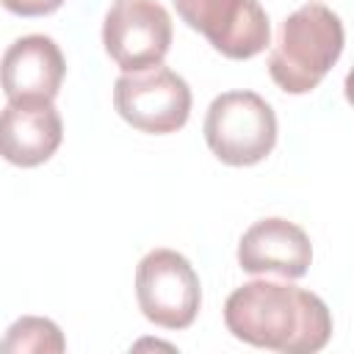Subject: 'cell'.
<instances>
[{
    "instance_id": "obj_1",
    "label": "cell",
    "mask_w": 354,
    "mask_h": 354,
    "mask_svg": "<svg viewBox=\"0 0 354 354\" xmlns=\"http://www.w3.org/2000/svg\"><path fill=\"white\" fill-rule=\"evenodd\" d=\"M232 337L279 354H315L332 337V313L321 296L290 282L252 279L224 301Z\"/></svg>"
},
{
    "instance_id": "obj_2",
    "label": "cell",
    "mask_w": 354,
    "mask_h": 354,
    "mask_svg": "<svg viewBox=\"0 0 354 354\" xmlns=\"http://www.w3.org/2000/svg\"><path fill=\"white\" fill-rule=\"evenodd\" d=\"M343 44L340 17L324 3H304L285 17L268 55V75L285 94H310L337 64Z\"/></svg>"
},
{
    "instance_id": "obj_3",
    "label": "cell",
    "mask_w": 354,
    "mask_h": 354,
    "mask_svg": "<svg viewBox=\"0 0 354 354\" xmlns=\"http://www.w3.org/2000/svg\"><path fill=\"white\" fill-rule=\"evenodd\" d=\"M202 133L221 163L254 166L266 160L277 144V116L254 91H224L210 102Z\"/></svg>"
},
{
    "instance_id": "obj_4",
    "label": "cell",
    "mask_w": 354,
    "mask_h": 354,
    "mask_svg": "<svg viewBox=\"0 0 354 354\" xmlns=\"http://www.w3.org/2000/svg\"><path fill=\"white\" fill-rule=\"evenodd\" d=\"M191 88L183 75L158 64L141 72H124L113 83V108L136 130L169 136L185 127L191 116Z\"/></svg>"
},
{
    "instance_id": "obj_5",
    "label": "cell",
    "mask_w": 354,
    "mask_h": 354,
    "mask_svg": "<svg viewBox=\"0 0 354 354\" xmlns=\"http://www.w3.org/2000/svg\"><path fill=\"white\" fill-rule=\"evenodd\" d=\"M136 299L147 321L163 329H188L202 304L199 274L174 249H152L136 266Z\"/></svg>"
},
{
    "instance_id": "obj_6",
    "label": "cell",
    "mask_w": 354,
    "mask_h": 354,
    "mask_svg": "<svg viewBox=\"0 0 354 354\" xmlns=\"http://www.w3.org/2000/svg\"><path fill=\"white\" fill-rule=\"evenodd\" d=\"M177 17L232 61L260 55L271 44V22L257 0H171Z\"/></svg>"
},
{
    "instance_id": "obj_7",
    "label": "cell",
    "mask_w": 354,
    "mask_h": 354,
    "mask_svg": "<svg viewBox=\"0 0 354 354\" xmlns=\"http://www.w3.org/2000/svg\"><path fill=\"white\" fill-rule=\"evenodd\" d=\"M171 36V17L158 0H113L102 22L105 53L122 72L163 64Z\"/></svg>"
},
{
    "instance_id": "obj_8",
    "label": "cell",
    "mask_w": 354,
    "mask_h": 354,
    "mask_svg": "<svg viewBox=\"0 0 354 354\" xmlns=\"http://www.w3.org/2000/svg\"><path fill=\"white\" fill-rule=\"evenodd\" d=\"M64 75V53L44 33L19 36L0 58V88L8 102H53L61 91Z\"/></svg>"
},
{
    "instance_id": "obj_9",
    "label": "cell",
    "mask_w": 354,
    "mask_h": 354,
    "mask_svg": "<svg viewBox=\"0 0 354 354\" xmlns=\"http://www.w3.org/2000/svg\"><path fill=\"white\" fill-rule=\"evenodd\" d=\"M310 235L288 218H260L238 241V266L246 274H277L285 279H299L310 271Z\"/></svg>"
},
{
    "instance_id": "obj_10",
    "label": "cell",
    "mask_w": 354,
    "mask_h": 354,
    "mask_svg": "<svg viewBox=\"0 0 354 354\" xmlns=\"http://www.w3.org/2000/svg\"><path fill=\"white\" fill-rule=\"evenodd\" d=\"M64 141V122L53 102H8L0 111V158L33 169L47 163Z\"/></svg>"
},
{
    "instance_id": "obj_11",
    "label": "cell",
    "mask_w": 354,
    "mask_h": 354,
    "mask_svg": "<svg viewBox=\"0 0 354 354\" xmlns=\"http://www.w3.org/2000/svg\"><path fill=\"white\" fill-rule=\"evenodd\" d=\"M64 348L66 340L61 335V326L41 315L17 318L0 340L3 354H61Z\"/></svg>"
},
{
    "instance_id": "obj_12",
    "label": "cell",
    "mask_w": 354,
    "mask_h": 354,
    "mask_svg": "<svg viewBox=\"0 0 354 354\" xmlns=\"http://www.w3.org/2000/svg\"><path fill=\"white\" fill-rule=\"evenodd\" d=\"M0 6L17 17H47L64 6V0H0Z\"/></svg>"
}]
</instances>
